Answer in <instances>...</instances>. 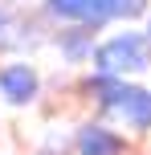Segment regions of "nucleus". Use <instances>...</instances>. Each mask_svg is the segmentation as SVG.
<instances>
[{
  "mask_svg": "<svg viewBox=\"0 0 151 155\" xmlns=\"http://www.w3.org/2000/svg\"><path fill=\"white\" fill-rule=\"evenodd\" d=\"M98 70L102 74H119V70H147V45L127 33V37H114L98 49Z\"/></svg>",
  "mask_w": 151,
  "mask_h": 155,
  "instance_id": "1",
  "label": "nucleus"
},
{
  "mask_svg": "<svg viewBox=\"0 0 151 155\" xmlns=\"http://www.w3.org/2000/svg\"><path fill=\"white\" fill-rule=\"evenodd\" d=\"M0 94H4L12 106H25V102L37 98V70L25 61H12L0 70Z\"/></svg>",
  "mask_w": 151,
  "mask_h": 155,
  "instance_id": "2",
  "label": "nucleus"
},
{
  "mask_svg": "<svg viewBox=\"0 0 151 155\" xmlns=\"http://www.w3.org/2000/svg\"><path fill=\"white\" fill-rule=\"evenodd\" d=\"M78 155H123V139L106 127H82L78 131Z\"/></svg>",
  "mask_w": 151,
  "mask_h": 155,
  "instance_id": "3",
  "label": "nucleus"
},
{
  "mask_svg": "<svg viewBox=\"0 0 151 155\" xmlns=\"http://www.w3.org/2000/svg\"><path fill=\"white\" fill-rule=\"evenodd\" d=\"M119 114L127 118L135 131H151V94L147 90H123Z\"/></svg>",
  "mask_w": 151,
  "mask_h": 155,
  "instance_id": "4",
  "label": "nucleus"
},
{
  "mask_svg": "<svg viewBox=\"0 0 151 155\" xmlns=\"http://www.w3.org/2000/svg\"><path fill=\"white\" fill-rule=\"evenodd\" d=\"M61 49H65V57H70V61H82V57L90 53V33H82V29L61 33Z\"/></svg>",
  "mask_w": 151,
  "mask_h": 155,
  "instance_id": "5",
  "label": "nucleus"
},
{
  "mask_svg": "<svg viewBox=\"0 0 151 155\" xmlns=\"http://www.w3.org/2000/svg\"><path fill=\"white\" fill-rule=\"evenodd\" d=\"M49 12L53 16H82L86 12V0H49Z\"/></svg>",
  "mask_w": 151,
  "mask_h": 155,
  "instance_id": "6",
  "label": "nucleus"
},
{
  "mask_svg": "<svg viewBox=\"0 0 151 155\" xmlns=\"http://www.w3.org/2000/svg\"><path fill=\"white\" fill-rule=\"evenodd\" d=\"M4 25H8V12H4V8H0V29H4Z\"/></svg>",
  "mask_w": 151,
  "mask_h": 155,
  "instance_id": "7",
  "label": "nucleus"
}]
</instances>
